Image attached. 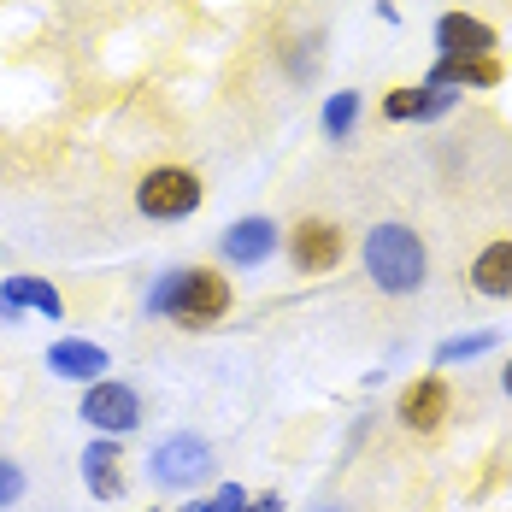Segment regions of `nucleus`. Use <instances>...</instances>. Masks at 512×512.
<instances>
[{
  "label": "nucleus",
  "instance_id": "obj_1",
  "mask_svg": "<svg viewBox=\"0 0 512 512\" xmlns=\"http://www.w3.org/2000/svg\"><path fill=\"white\" fill-rule=\"evenodd\" d=\"M365 277L383 289V295H418L424 283H430V254H424V242H418V230L412 224H377L371 236H365Z\"/></svg>",
  "mask_w": 512,
  "mask_h": 512
},
{
  "label": "nucleus",
  "instance_id": "obj_2",
  "mask_svg": "<svg viewBox=\"0 0 512 512\" xmlns=\"http://www.w3.org/2000/svg\"><path fill=\"white\" fill-rule=\"evenodd\" d=\"M148 312H165L171 324L183 330H206L230 312V283L206 265H189V271H165L148 295Z\"/></svg>",
  "mask_w": 512,
  "mask_h": 512
},
{
  "label": "nucleus",
  "instance_id": "obj_3",
  "mask_svg": "<svg viewBox=\"0 0 512 512\" xmlns=\"http://www.w3.org/2000/svg\"><path fill=\"white\" fill-rule=\"evenodd\" d=\"M201 201H206L201 177L183 171V165H159L136 183V206L148 218H189V212H201Z\"/></svg>",
  "mask_w": 512,
  "mask_h": 512
},
{
  "label": "nucleus",
  "instance_id": "obj_4",
  "mask_svg": "<svg viewBox=\"0 0 512 512\" xmlns=\"http://www.w3.org/2000/svg\"><path fill=\"white\" fill-rule=\"evenodd\" d=\"M77 418H83L89 430H101V436H124V430H136V424H142V395H136V389H124V383H112V377H101V383H89V389H83Z\"/></svg>",
  "mask_w": 512,
  "mask_h": 512
},
{
  "label": "nucleus",
  "instance_id": "obj_5",
  "mask_svg": "<svg viewBox=\"0 0 512 512\" xmlns=\"http://www.w3.org/2000/svg\"><path fill=\"white\" fill-rule=\"evenodd\" d=\"M154 483L165 489H189V483H201L206 471H212V448H206V436L195 430H177V436H165L154 448Z\"/></svg>",
  "mask_w": 512,
  "mask_h": 512
},
{
  "label": "nucleus",
  "instance_id": "obj_6",
  "mask_svg": "<svg viewBox=\"0 0 512 512\" xmlns=\"http://www.w3.org/2000/svg\"><path fill=\"white\" fill-rule=\"evenodd\" d=\"M342 230L330 224V218H301L295 230H289V259H295V271H307V277H318V271H336L342 265Z\"/></svg>",
  "mask_w": 512,
  "mask_h": 512
},
{
  "label": "nucleus",
  "instance_id": "obj_7",
  "mask_svg": "<svg viewBox=\"0 0 512 512\" xmlns=\"http://www.w3.org/2000/svg\"><path fill=\"white\" fill-rule=\"evenodd\" d=\"M430 89H495L501 83V59L495 53H442L436 65H430V77H424Z\"/></svg>",
  "mask_w": 512,
  "mask_h": 512
},
{
  "label": "nucleus",
  "instance_id": "obj_8",
  "mask_svg": "<svg viewBox=\"0 0 512 512\" xmlns=\"http://www.w3.org/2000/svg\"><path fill=\"white\" fill-rule=\"evenodd\" d=\"M448 383L430 371V377H418V383H407V395H401V407H395V418L407 424V430H418V436H430L442 418H448Z\"/></svg>",
  "mask_w": 512,
  "mask_h": 512
},
{
  "label": "nucleus",
  "instance_id": "obj_9",
  "mask_svg": "<svg viewBox=\"0 0 512 512\" xmlns=\"http://www.w3.org/2000/svg\"><path fill=\"white\" fill-rule=\"evenodd\" d=\"M218 248H224L230 265H259V259L277 254V224H271V218H236Z\"/></svg>",
  "mask_w": 512,
  "mask_h": 512
},
{
  "label": "nucleus",
  "instance_id": "obj_10",
  "mask_svg": "<svg viewBox=\"0 0 512 512\" xmlns=\"http://www.w3.org/2000/svg\"><path fill=\"white\" fill-rule=\"evenodd\" d=\"M48 371L53 377H71V383H101L106 348L101 342H83V336H65V342L48 348Z\"/></svg>",
  "mask_w": 512,
  "mask_h": 512
},
{
  "label": "nucleus",
  "instance_id": "obj_11",
  "mask_svg": "<svg viewBox=\"0 0 512 512\" xmlns=\"http://www.w3.org/2000/svg\"><path fill=\"white\" fill-rule=\"evenodd\" d=\"M495 24L471 18V12H442L436 18V48L442 53H495Z\"/></svg>",
  "mask_w": 512,
  "mask_h": 512
},
{
  "label": "nucleus",
  "instance_id": "obj_12",
  "mask_svg": "<svg viewBox=\"0 0 512 512\" xmlns=\"http://www.w3.org/2000/svg\"><path fill=\"white\" fill-rule=\"evenodd\" d=\"M454 101H460L454 89L412 83V89H389V95H383V118H389V124H407V118H442Z\"/></svg>",
  "mask_w": 512,
  "mask_h": 512
},
{
  "label": "nucleus",
  "instance_id": "obj_13",
  "mask_svg": "<svg viewBox=\"0 0 512 512\" xmlns=\"http://www.w3.org/2000/svg\"><path fill=\"white\" fill-rule=\"evenodd\" d=\"M471 289L483 301H512V242H489L471 259Z\"/></svg>",
  "mask_w": 512,
  "mask_h": 512
},
{
  "label": "nucleus",
  "instance_id": "obj_14",
  "mask_svg": "<svg viewBox=\"0 0 512 512\" xmlns=\"http://www.w3.org/2000/svg\"><path fill=\"white\" fill-rule=\"evenodd\" d=\"M118 465H124V454H118V442H112V436H106V442H89V454H83V483H89L101 501H118V495H124Z\"/></svg>",
  "mask_w": 512,
  "mask_h": 512
},
{
  "label": "nucleus",
  "instance_id": "obj_15",
  "mask_svg": "<svg viewBox=\"0 0 512 512\" xmlns=\"http://www.w3.org/2000/svg\"><path fill=\"white\" fill-rule=\"evenodd\" d=\"M0 289L12 295V307H18V312H42V318H65V301H59V289H53L48 277H6Z\"/></svg>",
  "mask_w": 512,
  "mask_h": 512
},
{
  "label": "nucleus",
  "instance_id": "obj_16",
  "mask_svg": "<svg viewBox=\"0 0 512 512\" xmlns=\"http://www.w3.org/2000/svg\"><path fill=\"white\" fill-rule=\"evenodd\" d=\"M318 124H324V136H330V142H348V136H354V124H359V95H354V89H336V95L324 101V118H318Z\"/></svg>",
  "mask_w": 512,
  "mask_h": 512
},
{
  "label": "nucleus",
  "instance_id": "obj_17",
  "mask_svg": "<svg viewBox=\"0 0 512 512\" xmlns=\"http://www.w3.org/2000/svg\"><path fill=\"white\" fill-rule=\"evenodd\" d=\"M495 348V330H471V336H448L442 348H436V365H460V359H477Z\"/></svg>",
  "mask_w": 512,
  "mask_h": 512
},
{
  "label": "nucleus",
  "instance_id": "obj_18",
  "mask_svg": "<svg viewBox=\"0 0 512 512\" xmlns=\"http://www.w3.org/2000/svg\"><path fill=\"white\" fill-rule=\"evenodd\" d=\"M24 501V471L12 460H0V507H18Z\"/></svg>",
  "mask_w": 512,
  "mask_h": 512
},
{
  "label": "nucleus",
  "instance_id": "obj_19",
  "mask_svg": "<svg viewBox=\"0 0 512 512\" xmlns=\"http://www.w3.org/2000/svg\"><path fill=\"white\" fill-rule=\"evenodd\" d=\"M248 512H283V495H259V501H248Z\"/></svg>",
  "mask_w": 512,
  "mask_h": 512
},
{
  "label": "nucleus",
  "instance_id": "obj_20",
  "mask_svg": "<svg viewBox=\"0 0 512 512\" xmlns=\"http://www.w3.org/2000/svg\"><path fill=\"white\" fill-rule=\"evenodd\" d=\"M0 324H18V307H12V295L0 289Z\"/></svg>",
  "mask_w": 512,
  "mask_h": 512
},
{
  "label": "nucleus",
  "instance_id": "obj_21",
  "mask_svg": "<svg viewBox=\"0 0 512 512\" xmlns=\"http://www.w3.org/2000/svg\"><path fill=\"white\" fill-rule=\"evenodd\" d=\"M501 389H507V401H512V359H507V371H501Z\"/></svg>",
  "mask_w": 512,
  "mask_h": 512
},
{
  "label": "nucleus",
  "instance_id": "obj_22",
  "mask_svg": "<svg viewBox=\"0 0 512 512\" xmlns=\"http://www.w3.org/2000/svg\"><path fill=\"white\" fill-rule=\"evenodd\" d=\"M183 512H212V501H189V507H183Z\"/></svg>",
  "mask_w": 512,
  "mask_h": 512
}]
</instances>
